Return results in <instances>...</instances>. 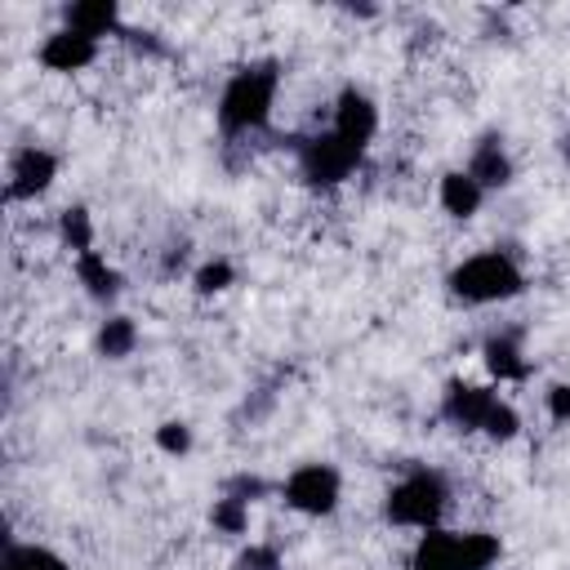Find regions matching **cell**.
<instances>
[{
	"label": "cell",
	"mask_w": 570,
	"mask_h": 570,
	"mask_svg": "<svg viewBox=\"0 0 570 570\" xmlns=\"http://www.w3.org/2000/svg\"><path fill=\"white\" fill-rule=\"evenodd\" d=\"M557 156H561V165L570 169V125H566V129L557 134Z\"/></svg>",
	"instance_id": "obj_24"
},
{
	"label": "cell",
	"mask_w": 570,
	"mask_h": 570,
	"mask_svg": "<svg viewBox=\"0 0 570 570\" xmlns=\"http://www.w3.org/2000/svg\"><path fill=\"white\" fill-rule=\"evenodd\" d=\"M276 499L303 521H330L347 499V476L330 459H303L276 481Z\"/></svg>",
	"instance_id": "obj_5"
},
{
	"label": "cell",
	"mask_w": 570,
	"mask_h": 570,
	"mask_svg": "<svg viewBox=\"0 0 570 570\" xmlns=\"http://www.w3.org/2000/svg\"><path fill=\"white\" fill-rule=\"evenodd\" d=\"M481 187H485V196H499V191H508L512 183H517V174H521V165H517V156H512V147H508V138L503 134H481L472 147H468V156L459 160Z\"/></svg>",
	"instance_id": "obj_13"
},
{
	"label": "cell",
	"mask_w": 570,
	"mask_h": 570,
	"mask_svg": "<svg viewBox=\"0 0 570 570\" xmlns=\"http://www.w3.org/2000/svg\"><path fill=\"white\" fill-rule=\"evenodd\" d=\"M67 267H71L76 289H80L94 307H102V312H116V307H120L129 281H125L120 263H116L107 249H89V254H80V258H67Z\"/></svg>",
	"instance_id": "obj_12"
},
{
	"label": "cell",
	"mask_w": 570,
	"mask_h": 570,
	"mask_svg": "<svg viewBox=\"0 0 570 570\" xmlns=\"http://www.w3.org/2000/svg\"><path fill=\"white\" fill-rule=\"evenodd\" d=\"M254 508H258V503H249V499H240V494H232V490H218V494L209 499L205 521H209V530H214L218 539L245 543V539H254Z\"/></svg>",
	"instance_id": "obj_19"
},
{
	"label": "cell",
	"mask_w": 570,
	"mask_h": 570,
	"mask_svg": "<svg viewBox=\"0 0 570 570\" xmlns=\"http://www.w3.org/2000/svg\"><path fill=\"white\" fill-rule=\"evenodd\" d=\"M476 361H481V374H485L494 387H503V392L534 379V356L525 352V343H521L517 330H490V334L481 338Z\"/></svg>",
	"instance_id": "obj_11"
},
{
	"label": "cell",
	"mask_w": 570,
	"mask_h": 570,
	"mask_svg": "<svg viewBox=\"0 0 570 570\" xmlns=\"http://www.w3.org/2000/svg\"><path fill=\"white\" fill-rule=\"evenodd\" d=\"M450 508H454V481L445 468L436 463H410L405 472H396L379 499L383 525L401 530V534H428L436 525H450Z\"/></svg>",
	"instance_id": "obj_2"
},
{
	"label": "cell",
	"mask_w": 570,
	"mask_h": 570,
	"mask_svg": "<svg viewBox=\"0 0 570 570\" xmlns=\"http://www.w3.org/2000/svg\"><path fill=\"white\" fill-rule=\"evenodd\" d=\"M432 200H436V209H441L450 223H472V218L485 209L490 196H485V187H481L463 165H450V169L436 174Z\"/></svg>",
	"instance_id": "obj_14"
},
{
	"label": "cell",
	"mask_w": 570,
	"mask_h": 570,
	"mask_svg": "<svg viewBox=\"0 0 570 570\" xmlns=\"http://www.w3.org/2000/svg\"><path fill=\"white\" fill-rule=\"evenodd\" d=\"M151 445H156V454H165V459L183 463V459H191V454H196V428H191L187 419L169 414V419H160V423L151 428Z\"/></svg>",
	"instance_id": "obj_20"
},
{
	"label": "cell",
	"mask_w": 570,
	"mask_h": 570,
	"mask_svg": "<svg viewBox=\"0 0 570 570\" xmlns=\"http://www.w3.org/2000/svg\"><path fill=\"white\" fill-rule=\"evenodd\" d=\"M330 134H338L343 142H352L356 151H365L370 156V147L379 142V134H383V102L365 89V85H356V80H343L334 94H330V102H325V120H321Z\"/></svg>",
	"instance_id": "obj_8"
},
{
	"label": "cell",
	"mask_w": 570,
	"mask_h": 570,
	"mask_svg": "<svg viewBox=\"0 0 570 570\" xmlns=\"http://www.w3.org/2000/svg\"><path fill=\"white\" fill-rule=\"evenodd\" d=\"M530 289V272L525 263L512 254V249H499V245H485V249H472L463 258L450 263L445 272V294L459 303V307H508L517 303L521 294Z\"/></svg>",
	"instance_id": "obj_3"
},
{
	"label": "cell",
	"mask_w": 570,
	"mask_h": 570,
	"mask_svg": "<svg viewBox=\"0 0 570 570\" xmlns=\"http://www.w3.org/2000/svg\"><path fill=\"white\" fill-rule=\"evenodd\" d=\"M89 343H94V356L120 365V361H129V356L142 347V325H138L129 312L116 307V312H102V316H98Z\"/></svg>",
	"instance_id": "obj_17"
},
{
	"label": "cell",
	"mask_w": 570,
	"mask_h": 570,
	"mask_svg": "<svg viewBox=\"0 0 570 570\" xmlns=\"http://www.w3.org/2000/svg\"><path fill=\"white\" fill-rule=\"evenodd\" d=\"M539 405H543V419H548L552 428H570V379H552V383H543Z\"/></svg>",
	"instance_id": "obj_23"
},
{
	"label": "cell",
	"mask_w": 570,
	"mask_h": 570,
	"mask_svg": "<svg viewBox=\"0 0 570 570\" xmlns=\"http://www.w3.org/2000/svg\"><path fill=\"white\" fill-rule=\"evenodd\" d=\"M294 165H298V178L316 191H338L347 187L361 169H365V151H356L352 142H343L338 134H330L325 125L312 129L298 151H294Z\"/></svg>",
	"instance_id": "obj_6"
},
{
	"label": "cell",
	"mask_w": 570,
	"mask_h": 570,
	"mask_svg": "<svg viewBox=\"0 0 570 570\" xmlns=\"http://www.w3.org/2000/svg\"><path fill=\"white\" fill-rule=\"evenodd\" d=\"M102 53H107V45H98V40H89V36L62 27V22H53V27L36 40V49H31L36 67H40L45 76H62V80H76V76L94 71V67L102 62Z\"/></svg>",
	"instance_id": "obj_9"
},
{
	"label": "cell",
	"mask_w": 570,
	"mask_h": 570,
	"mask_svg": "<svg viewBox=\"0 0 570 570\" xmlns=\"http://www.w3.org/2000/svg\"><path fill=\"white\" fill-rule=\"evenodd\" d=\"M281 80H285L281 62H272V58H249V62L232 67L214 98L218 134L232 142L267 134L276 120V107H281Z\"/></svg>",
	"instance_id": "obj_1"
},
{
	"label": "cell",
	"mask_w": 570,
	"mask_h": 570,
	"mask_svg": "<svg viewBox=\"0 0 570 570\" xmlns=\"http://www.w3.org/2000/svg\"><path fill=\"white\" fill-rule=\"evenodd\" d=\"M4 570H71V561L53 548V543H36V539H18L4 552Z\"/></svg>",
	"instance_id": "obj_21"
},
{
	"label": "cell",
	"mask_w": 570,
	"mask_h": 570,
	"mask_svg": "<svg viewBox=\"0 0 570 570\" xmlns=\"http://www.w3.org/2000/svg\"><path fill=\"white\" fill-rule=\"evenodd\" d=\"M503 561L499 530L485 525H436L410 539L405 570H494Z\"/></svg>",
	"instance_id": "obj_4"
},
{
	"label": "cell",
	"mask_w": 570,
	"mask_h": 570,
	"mask_svg": "<svg viewBox=\"0 0 570 570\" xmlns=\"http://www.w3.org/2000/svg\"><path fill=\"white\" fill-rule=\"evenodd\" d=\"M53 245L67 254V258H80L89 249H102V227H98V214L85 205V200H71L53 214Z\"/></svg>",
	"instance_id": "obj_16"
},
{
	"label": "cell",
	"mask_w": 570,
	"mask_h": 570,
	"mask_svg": "<svg viewBox=\"0 0 570 570\" xmlns=\"http://www.w3.org/2000/svg\"><path fill=\"white\" fill-rule=\"evenodd\" d=\"M240 285V267H236V258L232 254H200V258H191V272H187V289L200 298V303H214V298H223V294H232Z\"/></svg>",
	"instance_id": "obj_18"
},
{
	"label": "cell",
	"mask_w": 570,
	"mask_h": 570,
	"mask_svg": "<svg viewBox=\"0 0 570 570\" xmlns=\"http://www.w3.org/2000/svg\"><path fill=\"white\" fill-rule=\"evenodd\" d=\"M58 22L107 45V40H120L125 36V9L116 0H71L58 9Z\"/></svg>",
	"instance_id": "obj_15"
},
{
	"label": "cell",
	"mask_w": 570,
	"mask_h": 570,
	"mask_svg": "<svg viewBox=\"0 0 570 570\" xmlns=\"http://www.w3.org/2000/svg\"><path fill=\"white\" fill-rule=\"evenodd\" d=\"M62 178V151L49 142H18L4 156V200L9 209L18 205H40Z\"/></svg>",
	"instance_id": "obj_7"
},
{
	"label": "cell",
	"mask_w": 570,
	"mask_h": 570,
	"mask_svg": "<svg viewBox=\"0 0 570 570\" xmlns=\"http://www.w3.org/2000/svg\"><path fill=\"white\" fill-rule=\"evenodd\" d=\"M232 570H285V552L272 539H245L232 552Z\"/></svg>",
	"instance_id": "obj_22"
},
{
	"label": "cell",
	"mask_w": 570,
	"mask_h": 570,
	"mask_svg": "<svg viewBox=\"0 0 570 570\" xmlns=\"http://www.w3.org/2000/svg\"><path fill=\"white\" fill-rule=\"evenodd\" d=\"M503 396L508 392L494 387L490 379H450L445 392H441V423L463 432V436H481L485 419L494 414V405Z\"/></svg>",
	"instance_id": "obj_10"
}]
</instances>
